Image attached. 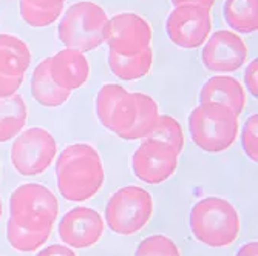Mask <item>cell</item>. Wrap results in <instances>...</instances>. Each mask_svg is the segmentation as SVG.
Returning <instances> with one entry per match:
<instances>
[{
	"instance_id": "obj_16",
	"label": "cell",
	"mask_w": 258,
	"mask_h": 256,
	"mask_svg": "<svg viewBox=\"0 0 258 256\" xmlns=\"http://www.w3.org/2000/svg\"><path fill=\"white\" fill-rule=\"evenodd\" d=\"M31 65V51L22 39L13 34H0V74L25 76Z\"/></svg>"
},
{
	"instance_id": "obj_18",
	"label": "cell",
	"mask_w": 258,
	"mask_h": 256,
	"mask_svg": "<svg viewBox=\"0 0 258 256\" xmlns=\"http://www.w3.org/2000/svg\"><path fill=\"white\" fill-rule=\"evenodd\" d=\"M133 95L138 105V114L133 125L127 131L119 134V137L124 139V141H138V139L149 137V134L155 130L161 116L159 107L152 96L139 91L133 93Z\"/></svg>"
},
{
	"instance_id": "obj_8",
	"label": "cell",
	"mask_w": 258,
	"mask_h": 256,
	"mask_svg": "<svg viewBox=\"0 0 258 256\" xmlns=\"http://www.w3.org/2000/svg\"><path fill=\"white\" fill-rule=\"evenodd\" d=\"M105 42L110 51L121 56H133L150 48V23L135 13H121L108 17Z\"/></svg>"
},
{
	"instance_id": "obj_26",
	"label": "cell",
	"mask_w": 258,
	"mask_h": 256,
	"mask_svg": "<svg viewBox=\"0 0 258 256\" xmlns=\"http://www.w3.org/2000/svg\"><path fill=\"white\" fill-rule=\"evenodd\" d=\"M241 145L247 157L253 162L258 160V114H252L246 121L241 133Z\"/></svg>"
},
{
	"instance_id": "obj_19",
	"label": "cell",
	"mask_w": 258,
	"mask_h": 256,
	"mask_svg": "<svg viewBox=\"0 0 258 256\" xmlns=\"http://www.w3.org/2000/svg\"><path fill=\"white\" fill-rule=\"evenodd\" d=\"M27 104L20 95L0 98V144L20 134L27 124Z\"/></svg>"
},
{
	"instance_id": "obj_21",
	"label": "cell",
	"mask_w": 258,
	"mask_h": 256,
	"mask_svg": "<svg viewBox=\"0 0 258 256\" xmlns=\"http://www.w3.org/2000/svg\"><path fill=\"white\" fill-rule=\"evenodd\" d=\"M224 20L238 33H253L258 30V0H226Z\"/></svg>"
},
{
	"instance_id": "obj_2",
	"label": "cell",
	"mask_w": 258,
	"mask_h": 256,
	"mask_svg": "<svg viewBox=\"0 0 258 256\" xmlns=\"http://www.w3.org/2000/svg\"><path fill=\"white\" fill-rule=\"evenodd\" d=\"M240 216L229 201L217 196L200 199L190 212V230L195 239L209 247H227L240 235Z\"/></svg>"
},
{
	"instance_id": "obj_6",
	"label": "cell",
	"mask_w": 258,
	"mask_h": 256,
	"mask_svg": "<svg viewBox=\"0 0 258 256\" xmlns=\"http://www.w3.org/2000/svg\"><path fill=\"white\" fill-rule=\"evenodd\" d=\"M153 213V199L147 190L127 185L114 192L105 207L107 227L116 235L130 236L143 230Z\"/></svg>"
},
{
	"instance_id": "obj_14",
	"label": "cell",
	"mask_w": 258,
	"mask_h": 256,
	"mask_svg": "<svg viewBox=\"0 0 258 256\" xmlns=\"http://www.w3.org/2000/svg\"><path fill=\"white\" fill-rule=\"evenodd\" d=\"M50 74L57 87L73 91L88 80L90 65L84 53L65 48L50 57Z\"/></svg>"
},
{
	"instance_id": "obj_29",
	"label": "cell",
	"mask_w": 258,
	"mask_h": 256,
	"mask_svg": "<svg viewBox=\"0 0 258 256\" xmlns=\"http://www.w3.org/2000/svg\"><path fill=\"white\" fill-rule=\"evenodd\" d=\"M37 256H76L75 251L70 250V247L65 245H50L45 250H42Z\"/></svg>"
},
{
	"instance_id": "obj_22",
	"label": "cell",
	"mask_w": 258,
	"mask_h": 256,
	"mask_svg": "<svg viewBox=\"0 0 258 256\" xmlns=\"http://www.w3.org/2000/svg\"><path fill=\"white\" fill-rule=\"evenodd\" d=\"M50 235H51V230L31 231L27 228H22L11 218L8 219V224H7V239L10 245L19 251L27 253V251L39 250L46 241H48Z\"/></svg>"
},
{
	"instance_id": "obj_7",
	"label": "cell",
	"mask_w": 258,
	"mask_h": 256,
	"mask_svg": "<svg viewBox=\"0 0 258 256\" xmlns=\"http://www.w3.org/2000/svg\"><path fill=\"white\" fill-rule=\"evenodd\" d=\"M57 156V142L50 131L33 127L22 131L11 147V164L23 176H36L50 168Z\"/></svg>"
},
{
	"instance_id": "obj_31",
	"label": "cell",
	"mask_w": 258,
	"mask_h": 256,
	"mask_svg": "<svg viewBox=\"0 0 258 256\" xmlns=\"http://www.w3.org/2000/svg\"><path fill=\"white\" fill-rule=\"evenodd\" d=\"M172 4L175 7H178V5H197V7H203V8L210 10L214 7L215 0H172Z\"/></svg>"
},
{
	"instance_id": "obj_24",
	"label": "cell",
	"mask_w": 258,
	"mask_h": 256,
	"mask_svg": "<svg viewBox=\"0 0 258 256\" xmlns=\"http://www.w3.org/2000/svg\"><path fill=\"white\" fill-rule=\"evenodd\" d=\"M135 256H181V251L170 238L153 235L139 242Z\"/></svg>"
},
{
	"instance_id": "obj_11",
	"label": "cell",
	"mask_w": 258,
	"mask_h": 256,
	"mask_svg": "<svg viewBox=\"0 0 258 256\" xmlns=\"http://www.w3.org/2000/svg\"><path fill=\"white\" fill-rule=\"evenodd\" d=\"M95 107L99 122L116 136L127 131L133 125L138 114L135 95L116 83L101 87Z\"/></svg>"
},
{
	"instance_id": "obj_20",
	"label": "cell",
	"mask_w": 258,
	"mask_h": 256,
	"mask_svg": "<svg viewBox=\"0 0 258 256\" xmlns=\"http://www.w3.org/2000/svg\"><path fill=\"white\" fill-rule=\"evenodd\" d=\"M153 63V51L147 48L133 56H121L113 51L108 53L110 71L122 80H138L149 74Z\"/></svg>"
},
{
	"instance_id": "obj_12",
	"label": "cell",
	"mask_w": 258,
	"mask_h": 256,
	"mask_svg": "<svg viewBox=\"0 0 258 256\" xmlns=\"http://www.w3.org/2000/svg\"><path fill=\"white\" fill-rule=\"evenodd\" d=\"M247 56V45L238 34L227 30H220L206 42L201 53V60L209 71L232 73L246 63Z\"/></svg>"
},
{
	"instance_id": "obj_5",
	"label": "cell",
	"mask_w": 258,
	"mask_h": 256,
	"mask_svg": "<svg viewBox=\"0 0 258 256\" xmlns=\"http://www.w3.org/2000/svg\"><path fill=\"white\" fill-rule=\"evenodd\" d=\"M10 215L22 228L31 231L51 230L59 215V202L45 185L23 184L11 193Z\"/></svg>"
},
{
	"instance_id": "obj_30",
	"label": "cell",
	"mask_w": 258,
	"mask_h": 256,
	"mask_svg": "<svg viewBox=\"0 0 258 256\" xmlns=\"http://www.w3.org/2000/svg\"><path fill=\"white\" fill-rule=\"evenodd\" d=\"M22 2L42 10H53V8H63L65 0H22Z\"/></svg>"
},
{
	"instance_id": "obj_25",
	"label": "cell",
	"mask_w": 258,
	"mask_h": 256,
	"mask_svg": "<svg viewBox=\"0 0 258 256\" xmlns=\"http://www.w3.org/2000/svg\"><path fill=\"white\" fill-rule=\"evenodd\" d=\"M19 10H20V16L23 19V22L28 23L30 27L34 28H45V27H50L51 23H54L60 14L63 8H53V10H42L33 5H28L25 2L19 4Z\"/></svg>"
},
{
	"instance_id": "obj_32",
	"label": "cell",
	"mask_w": 258,
	"mask_h": 256,
	"mask_svg": "<svg viewBox=\"0 0 258 256\" xmlns=\"http://www.w3.org/2000/svg\"><path fill=\"white\" fill-rule=\"evenodd\" d=\"M237 256H258V244H256V241L243 245V247L238 250Z\"/></svg>"
},
{
	"instance_id": "obj_15",
	"label": "cell",
	"mask_w": 258,
	"mask_h": 256,
	"mask_svg": "<svg viewBox=\"0 0 258 256\" xmlns=\"http://www.w3.org/2000/svg\"><path fill=\"white\" fill-rule=\"evenodd\" d=\"M200 102H214L226 105L237 116H240L246 107V91L235 77L215 76L201 87Z\"/></svg>"
},
{
	"instance_id": "obj_23",
	"label": "cell",
	"mask_w": 258,
	"mask_h": 256,
	"mask_svg": "<svg viewBox=\"0 0 258 256\" xmlns=\"http://www.w3.org/2000/svg\"><path fill=\"white\" fill-rule=\"evenodd\" d=\"M149 139H156V141L172 145L178 151V154H181L184 150L185 139H184L182 127L179 125V122L175 118H172L169 114L159 116L158 124H156L155 130L149 134Z\"/></svg>"
},
{
	"instance_id": "obj_33",
	"label": "cell",
	"mask_w": 258,
	"mask_h": 256,
	"mask_svg": "<svg viewBox=\"0 0 258 256\" xmlns=\"http://www.w3.org/2000/svg\"><path fill=\"white\" fill-rule=\"evenodd\" d=\"M0 218H2V199H0Z\"/></svg>"
},
{
	"instance_id": "obj_17",
	"label": "cell",
	"mask_w": 258,
	"mask_h": 256,
	"mask_svg": "<svg viewBox=\"0 0 258 256\" xmlns=\"http://www.w3.org/2000/svg\"><path fill=\"white\" fill-rule=\"evenodd\" d=\"M31 95L43 107H60L67 102L72 91H67L54 83L50 74V57L39 62L33 71L31 79Z\"/></svg>"
},
{
	"instance_id": "obj_10",
	"label": "cell",
	"mask_w": 258,
	"mask_h": 256,
	"mask_svg": "<svg viewBox=\"0 0 258 256\" xmlns=\"http://www.w3.org/2000/svg\"><path fill=\"white\" fill-rule=\"evenodd\" d=\"M178 151L156 139H146L132 157V170L135 176L146 184H161L167 181L178 167Z\"/></svg>"
},
{
	"instance_id": "obj_27",
	"label": "cell",
	"mask_w": 258,
	"mask_h": 256,
	"mask_svg": "<svg viewBox=\"0 0 258 256\" xmlns=\"http://www.w3.org/2000/svg\"><path fill=\"white\" fill-rule=\"evenodd\" d=\"M23 79H25V76L11 77V76L0 74V98H8L16 95V91L23 83Z\"/></svg>"
},
{
	"instance_id": "obj_28",
	"label": "cell",
	"mask_w": 258,
	"mask_h": 256,
	"mask_svg": "<svg viewBox=\"0 0 258 256\" xmlns=\"http://www.w3.org/2000/svg\"><path fill=\"white\" fill-rule=\"evenodd\" d=\"M244 83L252 96H258V60H252L244 73Z\"/></svg>"
},
{
	"instance_id": "obj_9",
	"label": "cell",
	"mask_w": 258,
	"mask_h": 256,
	"mask_svg": "<svg viewBox=\"0 0 258 256\" xmlns=\"http://www.w3.org/2000/svg\"><path fill=\"white\" fill-rule=\"evenodd\" d=\"M210 30H212L210 10L197 5L175 7L166 22L169 39L184 50H194L201 46Z\"/></svg>"
},
{
	"instance_id": "obj_3",
	"label": "cell",
	"mask_w": 258,
	"mask_h": 256,
	"mask_svg": "<svg viewBox=\"0 0 258 256\" xmlns=\"http://www.w3.org/2000/svg\"><path fill=\"white\" fill-rule=\"evenodd\" d=\"M189 130L197 147L206 153H223L237 139L238 116L221 104H200L189 116Z\"/></svg>"
},
{
	"instance_id": "obj_13",
	"label": "cell",
	"mask_w": 258,
	"mask_h": 256,
	"mask_svg": "<svg viewBox=\"0 0 258 256\" xmlns=\"http://www.w3.org/2000/svg\"><path fill=\"white\" fill-rule=\"evenodd\" d=\"M102 216L88 207H75L59 222V238L72 248H88L99 242L104 235Z\"/></svg>"
},
{
	"instance_id": "obj_4",
	"label": "cell",
	"mask_w": 258,
	"mask_h": 256,
	"mask_svg": "<svg viewBox=\"0 0 258 256\" xmlns=\"http://www.w3.org/2000/svg\"><path fill=\"white\" fill-rule=\"evenodd\" d=\"M108 16L102 7L95 2H76L60 19L57 36L65 48L81 53L93 51L105 43V28Z\"/></svg>"
},
{
	"instance_id": "obj_1",
	"label": "cell",
	"mask_w": 258,
	"mask_h": 256,
	"mask_svg": "<svg viewBox=\"0 0 258 256\" xmlns=\"http://www.w3.org/2000/svg\"><path fill=\"white\" fill-rule=\"evenodd\" d=\"M56 176L57 189L67 201L84 202L101 190L105 172L95 147L72 144L65 147L57 157Z\"/></svg>"
}]
</instances>
